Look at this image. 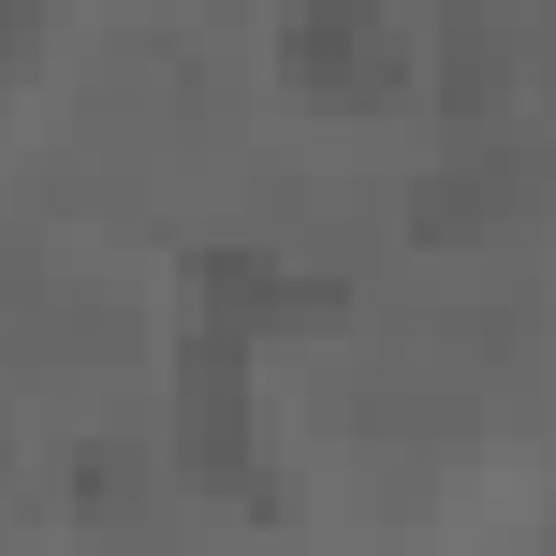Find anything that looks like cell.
I'll use <instances>...</instances> for the list:
<instances>
[{"label": "cell", "mask_w": 556, "mask_h": 556, "mask_svg": "<svg viewBox=\"0 0 556 556\" xmlns=\"http://www.w3.org/2000/svg\"><path fill=\"white\" fill-rule=\"evenodd\" d=\"M528 205H542V162L498 147V162H440V176H425V191H410V235H425V250H469V235H513Z\"/></svg>", "instance_id": "cell-1"}, {"label": "cell", "mask_w": 556, "mask_h": 556, "mask_svg": "<svg viewBox=\"0 0 556 556\" xmlns=\"http://www.w3.org/2000/svg\"><path fill=\"white\" fill-rule=\"evenodd\" d=\"M513 88H528V29L513 15H454L440 29V103L454 117H513Z\"/></svg>", "instance_id": "cell-2"}]
</instances>
